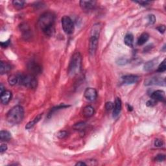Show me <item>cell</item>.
<instances>
[{"label": "cell", "instance_id": "9", "mask_svg": "<svg viewBox=\"0 0 166 166\" xmlns=\"http://www.w3.org/2000/svg\"><path fill=\"white\" fill-rule=\"evenodd\" d=\"M84 97L88 101H95L97 97V90L93 88H86L84 91Z\"/></svg>", "mask_w": 166, "mask_h": 166}, {"label": "cell", "instance_id": "7", "mask_svg": "<svg viewBox=\"0 0 166 166\" xmlns=\"http://www.w3.org/2000/svg\"><path fill=\"white\" fill-rule=\"evenodd\" d=\"M99 36L90 35L89 42V53L91 55H94L98 46V40Z\"/></svg>", "mask_w": 166, "mask_h": 166}, {"label": "cell", "instance_id": "11", "mask_svg": "<svg viewBox=\"0 0 166 166\" xmlns=\"http://www.w3.org/2000/svg\"><path fill=\"white\" fill-rule=\"evenodd\" d=\"M139 77L135 75H127L122 77V81L125 84H132L137 82Z\"/></svg>", "mask_w": 166, "mask_h": 166}, {"label": "cell", "instance_id": "2", "mask_svg": "<svg viewBox=\"0 0 166 166\" xmlns=\"http://www.w3.org/2000/svg\"><path fill=\"white\" fill-rule=\"evenodd\" d=\"M24 117V109L20 105L15 106L7 114V121L12 124H17L23 120Z\"/></svg>", "mask_w": 166, "mask_h": 166}, {"label": "cell", "instance_id": "38", "mask_svg": "<svg viewBox=\"0 0 166 166\" xmlns=\"http://www.w3.org/2000/svg\"><path fill=\"white\" fill-rule=\"evenodd\" d=\"M5 91V90H4L3 85V84H1V85H0V92H1V93H2L3 92H4Z\"/></svg>", "mask_w": 166, "mask_h": 166}, {"label": "cell", "instance_id": "31", "mask_svg": "<svg viewBox=\"0 0 166 166\" xmlns=\"http://www.w3.org/2000/svg\"><path fill=\"white\" fill-rule=\"evenodd\" d=\"M148 20H149V22L150 24H154L156 22L155 16L153 14L149 15V16H148Z\"/></svg>", "mask_w": 166, "mask_h": 166}, {"label": "cell", "instance_id": "27", "mask_svg": "<svg viewBox=\"0 0 166 166\" xmlns=\"http://www.w3.org/2000/svg\"><path fill=\"white\" fill-rule=\"evenodd\" d=\"M67 132L65 131H59L58 133H57V137L60 139H64L65 137L67 136Z\"/></svg>", "mask_w": 166, "mask_h": 166}, {"label": "cell", "instance_id": "17", "mask_svg": "<svg viewBox=\"0 0 166 166\" xmlns=\"http://www.w3.org/2000/svg\"><path fill=\"white\" fill-rule=\"evenodd\" d=\"M42 117V114H38L37 116L35 117V119H34L33 120L29 121L27 124H26L25 129H31V128H33V127L35 126L36 123H38V121L41 119Z\"/></svg>", "mask_w": 166, "mask_h": 166}, {"label": "cell", "instance_id": "8", "mask_svg": "<svg viewBox=\"0 0 166 166\" xmlns=\"http://www.w3.org/2000/svg\"><path fill=\"white\" fill-rule=\"evenodd\" d=\"M97 2L95 1H80V7L81 8L83 11L88 12L92 11L93 9H94Z\"/></svg>", "mask_w": 166, "mask_h": 166}, {"label": "cell", "instance_id": "13", "mask_svg": "<svg viewBox=\"0 0 166 166\" xmlns=\"http://www.w3.org/2000/svg\"><path fill=\"white\" fill-rule=\"evenodd\" d=\"M150 97L156 101H163L165 99V92L162 90H156L152 93Z\"/></svg>", "mask_w": 166, "mask_h": 166}, {"label": "cell", "instance_id": "26", "mask_svg": "<svg viewBox=\"0 0 166 166\" xmlns=\"http://www.w3.org/2000/svg\"><path fill=\"white\" fill-rule=\"evenodd\" d=\"M166 70V64H165V60H163V61L161 62V64L159 65V66L158 67L157 71L160 73H163Z\"/></svg>", "mask_w": 166, "mask_h": 166}, {"label": "cell", "instance_id": "22", "mask_svg": "<svg viewBox=\"0 0 166 166\" xmlns=\"http://www.w3.org/2000/svg\"><path fill=\"white\" fill-rule=\"evenodd\" d=\"M25 2L24 1H20V0H14L12 1V4L16 9H21L25 6Z\"/></svg>", "mask_w": 166, "mask_h": 166}, {"label": "cell", "instance_id": "36", "mask_svg": "<svg viewBox=\"0 0 166 166\" xmlns=\"http://www.w3.org/2000/svg\"><path fill=\"white\" fill-rule=\"evenodd\" d=\"M156 101L154 100H149V101H147V105L148 106H154L156 105Z\"/></svg>", "mask_w": 166, "mask_h": 166}, {"label": "cell", "instance_id": "33", "mask_svg": "<svg viewBox=\"0 0 166 166\" xmlns=\"http://www.w3.org/2000/svg\"><path fill=\"white\" fill-rule=\"evenodd\" d=\"M7 150V145L4 144H1V147H0V152H1V154H3V153L6 151Z\"/></svg>", "mask_w": 166, "mask_h": 166}, {"label": "cell", "instance_id": "19", "mask_svg": "<svg viewBox=\"0 0 166 166\" xmlns=\"http://www.w3.org/2000/svg\"><path fill=\"white\" fill-rule=\"evenodd\" d=\"M124 43L127 46L132 48L134 44V36L132 34H127L124 38Z\"/></svg>", "mask_w": 166, "mask_h": 166}, {"label": "cell", "instance_id": "23", "mask_svg": "<svg viewBox=\"0 0 166 166\" xmlns=\"http://www.w3.org/2000/svg\"><path fill=\"white\" fill-rule=\"evenodd\" d=\"M68 106H69L68 105H64V104H62V105H59V106H56V107L52 108L51 110L50 111V112H49V114L48 117H49V118H50V117H51L52 115H53V114L54 112H56L57 110H60V109H62V108L68 107Z\"/></svg>", "mask_w": 166, "mask_h": 166}, {"label": "cell", "instance_id": "30", "mask_svg": "<svg viewBox=\"0 0 166 166\" xmlns=\"http://www.w3.org/2000/svg\"><path fill=\"white\" fill-rule=\"evenodd\" d=\"M154 144L155 147H162L163 145V142L162 140L159 139H155Z\"/></svg>", "mask_w": 166, "mask_h": 166}, {"label": "cell", "instance_id": "28", "mask_svg": "<svg viewBox=\"0 0 166 166\" xmlns=\"http://www.w3.org/2000/svg\"><path fill=\"white\" fill-rule=\"evenodd\" d=\"M165 154H158L156 156L155 158V160L157 161V162H163V160H165Z\"/></svg>", "mask_w": 166, "mask_h": 166}, {"label": "cell", "instance_id": "5", "mask_svg": "<svg viewBox=\"0 0 166 166\" xmlns=\"http://www.w3.org/2000/svg\"><path fill=\"white\" fill-rule=\"evenodd\" d=\"M62 27L65 33L67 35H71L74 31V23L73 22L71 18L67 16H64L62 18L61 20Z\"/></svg>", "mask_w": 166, "mask_h": 166}, {"label": "cell", "instance_id": "10", "mask_svg": "<svg viewBox=\"0 0 166 166\" xmlns=\"http://www.w3.org/2000/svg\"><path fill=\"white\" fill-rule=\"evenodd\" d=\"M28 69L31 72V75H35L41 73L42 67L38 63L36 62L31 61L28 64Z\"/></svg>", "mask_w": 166, "mask_h": 166}, {"label": "cell", "instance_id": "18", "mask_svg": "<svg viewBox=\"0 0 166 166\" xmlns=\"http://www.w3.org/2000/svg\"><path fill=\"white\" fill-rule=\"evenodd\" d=\"M149 34L147 33H142L139 37L138 40H137V44H138L139 46L144 45V44H145L148 40H149Z\"/></svg>", "mask_w": 166, "mask_h": 166}, {"label": "cell", "instance_id": "16", "mask_svg": "<svg viewBox=\"0 0 166 166\" xmlns=\"http://www.w3.org/2000/svg\"><path fill=\"white\" fill-rule=\"evenodd\" d=\"M11 69V66L10 64L6 62L1 61V66H0V72H1V75H4L5 73H7L9 72Z\"/></svg>", "mask_w": 166, "mask_h": 166}, {"label": "cell", "instance_id": "14", "mask_svg": "<svg viewBox=\"0 0 166 166\" xmlns=\"http://www.w3.org/2000/svg\"><path fill=\"white\" fill-rule=\"evenodd\" d=\"M1 102L3 105H7L12 99V93L8 90H5L4 92L1 93Z\"/></svg>", "mask_w": 166, "mask_h": 166}, {"label": "cell", "instance_id": "21", "mask_svg": "<svg viewBox=\"0 0 166 166\" xmlns=\"http://www.w3.org/2000/svg\"><path fill=\"white\" fill-rule=\"evenodd\" d=\"M11 138V134L7 131H1L0 132V139L1 141H9Z\"/></svg>", "mask_w": 166, "mask_h": 166}, {"label": "cell", "instance_id": "6", "mask_svg": "<svg viewBox=\"0 0 166 166\" xmlns=\"http://www.w3.org/2000/svg\"><path fill=\"white\" fill-rule=\"evenodd\" d=\"M145 86H165V80L164 78L160 77H154L149 78L145 80Z\"/></svg>", "mask_w": 166, "mask_h": 166}, {"label": "cell", "instance_id": "32", "mask_svg": "<svg viewBox=\"0 0 166 166\" xmlns=\"http://www.w3.org/2000/svg\"><path fill=\"white\" fill-rule=\"evenodd\" d=\"M135 3H137L139 4L140 5H142V6H147V5H149L150 3V1H134Z\"/></svg>", "mask_w": 166, "mask_h": 166}, {"label": "cell", "instance_id": "29", "mask_svg": "<svg viewBox=\"0 0 166 166\" xmlns=\"http://www.w3.org/2000/svg\"><path fill=\"white\" fill-rule=\"evenodd\" d=\"M114 104L112 102H107L105 105V108L107 111L112 110L114 108Z\"/></svg>", "mask_w": 166, "mask_h": 166}, {"label": "cell", "instance_id": "37", "mask_svg": "<svg viewBox=\"0 0 166 166\" xmlns=\"http://www.w3.org/2000/svg\"><path fill=\"white\" fill-rule=\"evenodd\" d=\"M75 165H78V166H79V165H86V163L84 162H77L76 164H75Z\"/></svg>", "mask_w": 166, "mask_h": 166}, {"label": "cell", "instance_id": "1", "mask_svg": "<svg viewBox=\"0 0 166 166\" xmlns=\"http://www.w3.org/2000/svg\"><path fill=\"white\" fill-rule=\"evenodd\" d=\"M55 16L51 12H47L40 16L38 20V26L46 36H51L54 33Z\"/></svg>", "mask_w": 166, "mask_h": 166}, {"label": "cell", "instance_id": "15", "mask_svg": "<svg viewBox=\"0 0 166 166\" xmlns=\"http://www.w3.org/2000/svg\"><path fill=\"white\" fill-rule=\"evenodd\" d=\"M94 112H95L94 108H93L92 106L90 105H88L86 106H85V107L83 108V110H82L83 116L87 118L93 116V114H94Z\"/></svg>", "mask_w": 166, "mask_h": 166}, {"label": "cell", "instance_id": "20", "mask_svg": "<svg viewBox=\"0 0 166 166\" xmlns=\"http://www.w3.org/2000/svg\"><path fill=\"white\" fill-rule=\"evenodd\" d=\"M8 82H9V84L12 86L19 84V74L10 75L8 79Z\"/></svg>", "mask_w": 166, "mask_h": 166}, {"label": "cell", "instance_id": "34", "mask_svg": "<svg viewBox=\"0 0 166 166\" xmlns=\"http://www.w3.org/2000/svg\"><path fill=\"white\" fill-rule=\"evenodd\" d=\"M157 30L159 31L160 33H164L165 31V26L163 25L158 26V27H157Z\"/></svg>", "mask_w": 166, "mask_h": 166}, {"label": "cell", "instance_id": "25", "mask_svg": "<svg viewBox=\"0 0 166 166\" xmlns=\"http://www.w3.org/2000/svg\"><path fill=\"white\" fill-rule=\"evenodd\" d=\"M155 64H156V62H155L154 61L147 62L144 66V70H145V71H150V70H151L154 67Z\"/></svg>", "mask_w": 166, "mask_h": 166}, {"label": "cell", "instance_id": "24", "mask_svg": "<svg viewBox=\"0 0 166 166\" xmlns=\"http://www.w3.org/2000/svg\"><path fill=\"white\" fill-rule=\"evenodd\" d=\"M86 127V124L84 122H80L77 124H75L73 126V129L77 130V131H83L84 130Z\"/></svg>", "mask_w": 166, "mask_h": 166}, {"label": "cell", "instance_id": "4", "mask_svg": "<svg viewBox=\"0 0 166 166\" xmlns=\"http://www.w3.org/2000/svg\"><path fill=\"white\" fill-rule=\"evenodd\" d=\"M19 84L30 89H35L38 86L37 79L33 75L19 74Z\"/></svg>", "mask_w": 166, "mask_h": 166}, {"label": "cell", "instance_id": "12", "mask_svg": "<svg viewBox=\"0 0 166 166\" xmlns=\"http://www.w3.org/2000/svg\"><path fill=\"white\" fill-rule=\"evenodd\" d=\"M122 108V103L120 98L117 97L115 99V103H114V108H113V117L116 118L119 116V113Z\"/></svg>", "mask_w": 166, "mask_h": 166}, {"label": "cell", "instance_id": "3", "mask_svg": "<svg viewBox=\"0 0 166 166\" xmlns=\"http://www.w3.org/2000/svg\"><path fill=\"white\" fill-rule=\"evenodd\" d=\"M82 67V56L79 52H76L73 54L70 59L68 66V73L70 76L79 73Z\"/></svg>", "mask_w": 166, "mask_h": 166}, {"label": "cell", "instance_id": "35", "mask_svg": "<svg viewBox=\"0 0 166 166\" xmlns=\"http://www.w3.org/2000/svg\"><path fill=\"white\" fill-rule=\"evenodd\" d=\"M9 44H10V40H9L6 42H1V46L3 48H6L7 47L9 46Z\"/></svg>", "mask_w": 166, "mask_h": 166}]
</instances>
